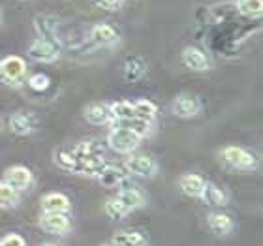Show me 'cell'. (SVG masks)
<instances>
[{
    "label": "cell",
    "mask_w": 263,
    "mask_h": 246,
    "mask_svg": "<svg viewBox=\"0 0 263 246\" xmlns=\"http://www.w3.org/2000/svg\"><path fill=\"white\" fill-rule=\"evenodd\" d=\"M85 117H87V121L90 122V124H96V126L107 124V122L113 121L111 105H107V104H92V105H88Z\"/></svg>",
    "instance_id": "12"
},
{
    "label": "cell",
    "mask_w": 263,
    "mask_h": 246,
    "mask_svg": "<svg viewBox=\"0 0 263 246\" xmlns=\"http://www.w3.org/2000/svg\"><path fill=\"white\" fill-rule=\"evenodd\" d=\"M0 246H25V241H23V237H19V235H8L2 239Z\"/></svg>",
    "instance_id": "30"
},
{
    "label": "cell",
    "mask_w": 263,
    "mask_h": 246,
    "mask_svg": "<svg viewBox=\"0 0 263 246\" xmlns=\"http://www.w3.org/2000/svg\"><path fill=\"white\" fill-rule=\"evenodd\" d=\"M148 239L141 231H119L113 237L115 246H147Z\"/></svg>",
    "instance_id": "13"
},
{
    "label": "cell",
    "mask_w": 263,
    "mask_h": 246,
    "mask_svg": "<svg viewBox=\"0 0 263 246\" xmlns=\"http://www.w3.org/2000/svg\"><path fill=\"white\" fill-rule=\"evenodd\" d=\"M205 184H207V182L203 181L199 175H194V173H188V175H182L181 177V190L184 192L186 196L201 197Z\"/></svg>",
    "instance_id": "14"
},
{
    "label": "cell",
    "mask_w": 263,
    "mask_h": 246,
    "mask_svg": "<svg viewBox=\"0 0 263 246\" xmlns=\"http://www.w3.org/2000/svg\"><path fill=\"white\" fill-rule=\"evenodd\" d=\"M25 75V61L19 56H6L0 62V81L4 85H17Z\"/></svg>",
    "instance_id": "3"
},
{
    "label": "cell",
    "mask_w": 263,
    "mask_h": 246,
    "mask_svg": "<svg viewBox=\"0 0 263 246\" xmlns=\"http://www.w3.org/2000/svg\"><path fill=\"white\" fill-rule=\"evenodd\" d=\"M115 199L126 209L128 213L137 207H143L145 201H147V199H145V194H143L141 190H137V188H122V190L117 194Z\"/></svg>",
    "instance_id": "9"
},
{
    "label": "cell",
    "mask_w": 263,
    "mask_h": 246,
    "mask_svg": "<svg viewBox=\"0 0 263 246\" xmlns=\"http://www.w3.org/2000/svg\"><path fill=\"white\" fill-rule=\"evenodd\" d=\"M42 230H45L47 233H64L70 230V220L68 216L62 213H44L42 220H40Z\"/></svg>",
    "instance_id": "5"
},
{
    "label": "cell",
    "mask_w": 263,
    "mask_h": 246,
    "mask_svg": "<svg viewBox=\"0 0 263 246\" xmlns=\"http://www.w3.org/2000/svg\"><path fill=\"white\" fill-rule=\"evenodd\" d=\"M197 111H199V104H197V100L194 98L192 94H181L173 102V113L177 117L188 119V117L197 115Z\"/></svg>",
    "instance_id": "10"
},
{
    "label": "cell",
    "mask_w": 263,
    "mask_h": 246,
    "mask_svg": "<svg viewBox=\"0 0 263 246\" xmlns=\"http://www.w3.org/2000/svg\"><path fill=\"white\" fill-rule=\"evenodd\" d=\"M59 55H61V45L57 44L51 36L49 38L44 36V38L36 40V42L30 45V49H28V56H30L32 61H38V62H51V61H55Z\"/></svg>",
    "instance_id": "1"
},
{
    "label": "cell",
    "mask_w": 263,
    "mask_h": 246,
    "mask_svg": "<svg viewBox=\"0 0 263 246\" xmlns=\"http://www.w3.org/2000/svg\"><path fill=\"white\" fill-rule=\"evenodd\" d=\"M19 201V194L17 190H13L10 184H6V182H0V207L2 209H8V207H13L17 205Z\"/></svg>",
    "instance_id": "25"
},
{
    "label": "cell",
    "mask_w": 263,
    "mask_h": 246,
    "mask_svg": "<svg viewBox=\"0 0 263 246\" xmlns=\"http://www.w3.org/2000/svg\"><path fill=\"white\" fill-rule=\"evenodd\" d=\"M111 113H113V119H117V121L136 119V109H134L132 102H117V104L111 105Z\"/></svg>",
    "instance_id": "22"
},
{
    "label": "cell",
    "mask_w": 263,
    "mask_h": 246,
    "mask_svg": "<svg viewBox=\"0 0 263 246\" xmlns=\"http://www.w3.org/2000/svg\"><path fill=\"white\" fill-rule=\"evenodd\" d=\"M201 197L207 205H213V207H222V205H226V194L214 184H205Z\"/></svg>",
    "instance_id": "19"
},
{
    "label": "cell",
    "mask_w": 263,
    "mask_h": 246,
    "mask_svg": "<svg viewBox=\"0 0 263 246\" xmlns=\"http://www.w3.org/2000/svg\"><path fill=\"white\" fill-rule=\"evenodd\" d=\"M134 109H136V119L147 122V124H151V121H153L154 115H156V107H154V104L148 102V100H139V102H136V104H134Z\"/></svg>",
    "instance_id": "21"
},
{
    "label": "cell",
    "mask_w": 263,
    "mask_h": 246,
    "mask_svg": "<svg viewBox=\"0 0 263 246\" xmlns=\"http://www.w3.org/2000/svg\"><path fill=\"white\" fill-rule=\"evenodd\" d=\"M28 85L34 88V90H45V88L49 87V77L44 75V73H36L28 79Z\"/></svg>",
    "instance_id": "28"
},
{
    "label": "cell",
    "mask_w": 263,
    "mask_h": 246,
    "mask_svg": "<svg viewBox=\"0 0 263 246\" xmlns=\"http://www.w3.org/2000/svg\"><path fill=\"white\" fill-rule=\"evenodd\" d=\"M222 158L226 160V164H230L235 169H254L256 167V158L254 154L241 147H228L222 150Z\"/></svg>",
    "instance_id": "4"
},
{
    "label": "cell",
    "mask_w": 263,
    "mask_h": 246,
    "mask_svg": "<svg viewBox=\"0 0 263 246\" xmlns=\"http://www.w3.org/2000/svg\"><path fill=\"white\" fill-rule=\"evenodd\" d=\"M182 62H184L186 68H190L194 71H205L211 66L207 55L201 49H197V47H186L184 53H182Z\"/></svg>",
    "instance_id": "8"
},
{
    "label": "cell",
    "mask_w": 263,
    "mask_h": 246,
    "mask_svg": "<svg viewBox=\"0 0 263 246\" xmlns=\"http://www.w3.org/2000/svg\"><path fill=\"white\" fill-rule=\"evenodd\" d=\"M126 169L137 177H151V175H154V171H156V164H154V160L151 158V156L136 154V156H132V158L128 160Z\"/></svg>",
    "instance_id": "6"
},
{
    "label": "cell",
    "mask_w": 263,
    "mask_h": 246,
    "mask_svg": "<svg viewBox=\"0 0 263 246\" xmlns=\"http://www.w3.org/2000/svg\"><path fill=\"white\" fill-rule=\"evenodd\" d=\"M42 207H44V213L66 214L68 211H70V199H68L64 194L53 192V194H47V196L42 199Z\"/></svg>",
    "instance_id": "11"
},
{
    "label": "cell",
    "mask_w": 263,
    "mask_h": 246,
    "mask_svg": "<svg viewBox=\"0 0 263 246\" xmlns=\"http://www.w3.org/2000/svg\"><path fill=\"white\" fill-rule=\"evenodd\" d=\"M237 8L242 15L247 17H259L263 11V0H239Z\"/></svg>",
    "instance_id": "24"
},
{
    "label": "cell",
    "mask_w": 263,
    "mask_h": 246,
    "mask_svg": "<svg viewBox=\"0 0 263 246\" xmlns=\"http://www.w3.org/2000/svg\"><path fill=\"white\" fill-rule=\"evenodd\" d=\"M30 182H32V173L23 165H15L6 171V184H10L13 190H23Z\"/></svg>",
    "instance_id": "7"
},
{
    "label": "cell",
    "mask_w": 263,
    "mask_h": 246,
    "mask_svg": "<svg viewBox=\"0 0 263 246\" xmlns=\"http://www.w3.org/2000/svg\"><path fill=\"white\" fill-rule=\"evenodd\" d=\"M105 214L113 220H121L122 216H126L128 211L113 197V199H107V201H105Z\"/></svg>",
    "instance_id": "27"
},
{
    "label": "cell",
    "mask_w": 263,
    "mask_h": 246,
    "mask_svg": "<svg viewBox=\"0 0 263 246\" xmlns=\"http://www.w3.org/2000/svg\"><path fill=\"white\" fill-rule=\"evenodd\" d=\"M139 141H141V137L134 131L126 130V128H115L107 137L109 147L117 153H130L139 145Z\"/></svg>",
    "instance_id": "2"
},
{
    "label": "cell",
    "mask_w": 263,
    "mask_h": 246,
    "mask_svg": "<svg viewBox=\"0 0 263 246\" xmlns=\"http://www.w3.org/2000/svg\"><path fill=\"white\" fill-rule=\"evenodd\" d=\"M10 130L17 136H27L32 131V122L25 113H15V115L10 119Z\"/></svg>",
    "instance_id": "20"
},
{
    "label": "cell",
    "mask_w": 263,
    "mask_h": 246,
    "mask_svg": "<svg viewBox=\"0 0 263 246\" xmlns=\"http://www.w3.org/2000/svg\"><path fill=\"white\" fill-rule=\"evenodd\" d=\"M98 177H100V181H102V184L117 186V184H121V182L124 181L126 171L122 169V167H117V165H105L104 171H102Z\"/></svg>",
    "instance_id": "18"
},
{
    "label": "cell",
    "mask_w": 263,
    "mask_h": 246,
    "mask_svg": "<svg viewBox=\"0 0 263 246\" xmlns=\"http://www.w3.org/2000/svg\"><path fill=\"white\" fill-rule=\"evenodd\" d=\"M105 246H115V244H105Z\"/></svg>",
    "instance_id": "32"
},
{
    "label": "cell",
    "mask_w": 263,
    "mask_h": 246,
    "mask_svg": "<svg viewBox=\"0 0 263 246\" xmlns=\"http://www.w3.org/2000/svg\"><path fill=\"white\" fill-rule=\"evenodd\" d=\"M209 228L216 233V235H226L233 230V220L224 213H211L207 216Z\"/></svg>",
    "instance_id": "15"
},
{
    "label": "cell",
    "mask_w": 263,
    "mask_h": 246,
    "mask_svg": "<svg viewBox=\"0 0 263 246\" xmlns=\"http://www.w3.org/2000/svg\"><path fill=\"white\" fill-rule=\"evenodd\" d=\"M94 4L104 10H117L122 4V0H94Z\"/></svg>",
    "instance_id": "29"
},
{
    "label": "cell",
    "mask_w": 263,
    "mask_h": 246,
    "mask_svg": "<svg viewBox=\"0 0 263 246\" xmlns=\"http://www.w3.org/2000/svg\"><path fill=\"white\" fill-rule=\"evenodd\" d=\"M71 153H73L76 158H88V156H100L102 148L94 141H83V143H77L76 147L71 148Z\"/></svg>",
    "instance_id": "23"
},
{
    "label": "cell",
    "mask_w": 263,
    "mask_h": 246,
    "mask_svg": "<svg viewBox=\"0 0 263 246\" xmlns=\"http://www.w3.org/2000/svg\"><path fill=\"white\" fill-rule=\"evenodd\" d=\"M92 40L100 45L115 44L119 40V32L111 25H98V27L92 28Z\"/></svg>",
    "instance_id": "17"
},
{
    "label": "cell",
    "mask_w": 263,
    "mask_h": 246,
    "mask_svg": "<svg viewBox=\"0 0 263 246\" xmlns=\"http://www.w3.org/2000/svg\"><path fill=\"white\" fill-rule=\"evenodd\" d=\"M57 164L61 165L62 169H68V171H76V165H77V158L73 156L71 150H59L57 153Z\"/></svg>",
    "instance_id": "26"
},
{
    "label": "cell",
    "mask_w": 263,
    "mask_h": 246,
    "mask_svg": "<svg viewBox=\"0 0 263 246\" xmlns=\"http://www.w3.org/2000/svg\"><path fill=\"white\" fill-rule=\"evenodd\" d=\"M44 246H57V244H44Z\"/></svg>",
    "instance_id": "31"
},
{
    "label": "cell",
    "mask_w": 263,
    "mask_h": 246,
    "mask_svg": "<svg viewBox=\"0 0 263 246\" xmlns=\"http://www.w3.org/2000/svg\"><path fill=\"white\" fill-rule=\"evenodd\" d=\"M147 71V61L141 59V56H134V59H128L126 64H124V77L128 81H137L141 79Z\"/></svg>",
    "instance_id": "16"
}]
</instances>
